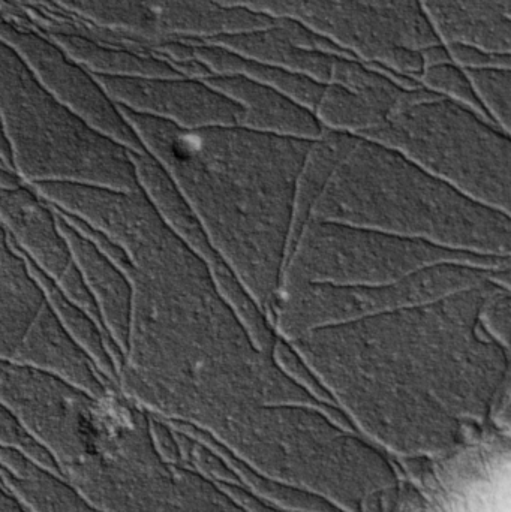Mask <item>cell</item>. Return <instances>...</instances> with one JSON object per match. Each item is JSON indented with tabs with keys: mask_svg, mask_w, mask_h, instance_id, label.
<instances>
[{
	"mask_svg": "<svg viewBox=\"0 0 511 512\" xmlns=\"http://www.w3.org/2000/svg\"><path fill=\"white\" fill-rule=\"evenodd\" d=\"M0 447L21 451V453L32 457L36 462L44 465L45 468L51 469V471L59 474L56 466H54L53 460L48 456L47 451L30 435L29 430L15 417L14 412L2 402H0ZM60 477H62V475H60Z\"/></svg>",
	"mask_w": 511,
	"mask_h": 512,
	"instance_id": "obj_22",
	"label": "cell"
},
{
	"mask_svg": "<svg viewBox=\"0 0 511 512\" xmlns=\"http://www.w3.org/2000/svg\"><path fill=\"white\" fill-rule=\"evenodd\" d=\"M54 209L116 243L132 285L117 388L170 424L213 433L230 418L276 403L339 414L285 372L228 298L213 271L141 189L32 186Z\"/></svg>",
	"mask_w": 511,
	"mask_h": 512,
	"instance_id": "obj_1",
	"label": "cell"
},
{
	"mask_svg": "<svg viewBox=\"0 0 511 512\" xmlns=\"http://www.w3.org/2000/svg\"><path fill=\"white\" fill-rule=\"evenodd\" d=\"M21 179L8 167V165L3 164L0 161V188H5V186H15L20 185Z\"/></svg>",
	"mask_w": 511,
	"mask_h": 512,
	"instance_id": "obj_24",
	"label": "cell"
},
{
	"mask_svg": "<svg viewBox=\"0 0 511 512\" xmlns=\"http://www.w3.org/2000/svg\"><path fill=\"white\" fill-rule=\"evenodd\" d=\"M207 240L272 325L312 141L242 125L183 129L125 110Z\"/></svg>",
	"mask_w": 511,
	"mask_h": 512,
	"instance_id": "obj_3",
	"label": "cell"
},
{
	"mask_svg": "<svg viewBox=\"0 0 511 512\" xmlns=\"http://www.w3.org/2000/svg\"><path fill=\"white\" fill-rule=\"evenodd\" d=\"M420 81L426 89L432 90L438 95L446 96V98L459 102V104L467 105L471 110L488 117V114L480 105L476 93H474L467 74L456 63L444 62L428 66V68L423 69Z\"/></svg>",
	"mask_w": 511,
	"mask_h": 512,
	"instance_id": "obj_21",
	"label": "cell"
},
{
	"mask_svg": "<svg viewBox=\"0 0 511 512\" xmlns=\"http://www.w3.org/2000/svg\"><path fill=\"white\" fill-rule=\"evenodd\" d=\"M308 221L335 222L431 243L477 258H510L509 213L479 203L398 150L324 129L297 189L291 237Z\"/></svg>",
	"mask_w": 511,
	"mask_h": 512,
	"instance_id": "obj_5",
	"label": "cell"
},
{
	"mask_svg": "<svg viewBox=\"0 0 511 512\" xmlns=\"http://www.w3.org/2000/svg\"><path fill=\"white\" fill-rule=\"evenodd\" d=\"M497 283L510 274L288 343L366 438L405 456L446 454L509 405L510 346L482 321Z\"/></svg>",
	"mask_w": 511,
	"mask_h": 512,
	"instance_id": "obj_2",
	"label": "cell"
},
{
	"mask_svg": "<svg viewBox=\"0 0 511 512\" xmlns=\"http://www.w3.org/2000/svg\"><path fill=\"white\" fill-rule=\"evenodd\" d=\"M462 69L489 119L510 134V66Z\"/></svg>",
	"mask_w": 511,
	"mask_h": 512,
	"instance_id": "obj_20",
	"label": "cell"
},
{
	"mask_svg": "<svg viewBox=\"0 0 511 512\" xmlns=\"http://www.w3.org/2000/svg\"><path fill=\"white\" fill-rule=\"evenodd\" d=\"M264 14L294 21L351 56L420 81L422 53L440 45L417 0H264Z\"/></svg>",
	"mask_w": 511,
	"mask_h": 512,
	"instance_id": "obj_9",
	"label": "cell"
},
{
	"mask_svg": "<svg viewBox=\"0 0 511 512\" xmlns=\"http://www.w3.org/2000/svg\"><path fill=\"white\" fill-rule=\"evenodd\" d=\"M206 81L242 107L240 125L246 128L305 140L324 132L314 111L267 84L236 74L212 75Z\"/></svg>",
	"mask_w": 511,
	"mask_h": 512,
	"instance_id": "obj_17",
	"label": "cell"
},
{
	"mask_svg": "<svg viewBox=\"0 0 511 512\" xmlns=\"http://www.w3.org/2000/svg\"><path fill=\"white\" fill-rule=\"evenodd\" d=\"M201 56L212 75L236 74L260 81V83L279 90L314 113L315 108L320 104L324 90H326L327 84L318 83L306 75L248 59V57L240 56L221 45L212 44L210 47L203 48Z\"/></svg>",
	"mask_w": 511,
	"mask_h": 512,
	"instance_id": "obj_19",
	"label": "cell"
},
{
	"mask_svg": "<svg viewBox=\"0 0 511 512\" xmlns=\"http://www.w3.org/2000/svg\"><path fill=\"white\" fill-rule=\"evenodd\" d=\"M441 262L510 268V258H477L380 231L308 221L291 237L281 289L297 285H384Z\"/></svg>",
	"mask_w": 511,
	"mask_h": 512,
	"instance_id": "obj_8",
	"label": "cell"
},
{
	"mask_svg": "<svg viewBox=\"0 0 511 512\" xmlns=\"http://www.w3.org/2000/svg\"><path fill=\"white\" fill-rule=\"evenodd\" d=\"M54 316L29 261L0 222V360L17 361L33 333Z\"/></svg>",
	"mask_w": 511,
	"mask_h": 512,
	"instance_id": "obj_14",
	"label": "cell"
},
{
	"mask_svg": "<svg viewBox=\"0 0 511 512\" xmlns=\"http://www.w3.org/2000/svg\"><path fill=\"white\" fill-rule=\"evenodd\" d=\"M131 113L173 123L183 129L240 125L243 110L237 102L204 81H165L114 90Z\"/></svg>",
	"mask_w": 511,
	"mask_h": 512,
	"instance_id": "obj_12",
	"label": "cell"
},
{
	"mask_svg": "<svg viewBox=\"0 0 511 512\" xmlns=\"http://www.w3.org/2000/svg\"><path fill=\"white\" fill-rule=\"evenodd\" d=\"M57 215L63 233L71 245L84 286L98 309L102 327L114 348L122 355L131 318V280L120 265L105 254L89 236L66 221L59 212Z\"/></svg>",
	"mask_w": 511,
	"mask_h": 512,
	"instance_id": "obj_15",
	"label": "cell"
},
{
	"mask_svg": "<svg viewBox=\"0 0 511 512\" xmlns=\"http://www.w3.org/2000/svg\"><path fill=\"white\" fill-rule=\"evenodd\" d=\"M0 486L29 512H96L57 472L0 447Z\"/></svg>",
	"mask_w": 511,
	"mask_h": 512,
	"instance_id": "obj_18",
	"label": "cell"
},
{
	"mask_svg": "<svg viewBox=\"0 0 511 512\" xmlns=\"http://www.w3.org/2000/svg\"><path fill=\"white\" fill-rule=\"evenodd\" d=\"M504 274H510V268L441 262L384 285L285 286L279 291L272 327L290 342L317 328L429 303Z\"/></svg>",
	"mask_w": 511,
	"mask_h": 512,
	"instance_id": "obj_10",
	"label": "cell"
},
{
	"mask_svg": "<svg viewBox=\"0 0 511 512\" xmlns=\"http://www.w3.org/2000/svg\"><path fill=\"white\" fill-rule=\"evenodd\" d=\"M446 47L510 56V0H417Z\"/></svg>",
	"mask_w": 511,
	"mask_h": 512,
	"instance_id": "obj_16",
	"label": "cell"
},
{
	"mask_svg": "<svg viewBox=\"0 0 511 512\" xmlns=\"http://www.w3.org/2000/svg\"><path fill=\"white\" fill-rule=\"evenodd\" d=\"M0 222L24 256L102 327L54 207L26 183L5 186L0 188Z\"/></svg>",
	"mask_w": 511,
	"mask_h": 512,
	"instance_id": "obj_11",
	"label": "cell"
},
{
	"mask_svg": "<svg viewBox=\"0 0 511 512\" xmlns=\"http://www.w3.org/2000/svg\"><path fill=\"white\" fill-rule=\"evenodd\" d=\"M219 483H221L222 486L227 489V492L249 512H297L287 510V508H282L279 507V505L273 504V502L266 501V499L261 498V496L252 492L248 487L243 486V484L225 483V481H219Z\"/></svg>",
	"mask_w": 511,
	"mask_h": 512,
	"instance_id": "obj_23",
	"label": "cell"
},
{
	"mask_svg": "<svg viewBox=\"0 0 511 512\" xmlns=\"http://www.w3.org/2000/svg\"><path fill=\"white\" fill-rule=\"evenodd\" d=\"M213 44L323 84L330 83L335 60L339 56H351L308 27L285 20L266 29L219 36L213 39Z\"/></svg>",
	"mask_w": 511,
	"mask_h": 512,
	"instance_id": "obj_13",
	"label": "cell"
},
{
	"mask_svg": "<svg viewBox=\"0 0 511 512\" xmlns=\"http://www.w3.org/2000/svg\"><path fill=\"white\" fill-rule=\"evenodd\" d=\"M0 402L96 512H249L219 481L168 459L152 414L17 361L0 360Z\"/></svg>",
	"mask_w": 511,
	"mask_h": 512,
	"instance_id": "obj_4",
	"label": "cell"
},
{
	"mask_svg": "<svg viewBox=\"0 0 511 512\" xmlns=\"http://www.w3.org/2000/svg\"><path fill=\"white\" fill-rule=\"evenodd\" d=\"M209 436L264 477L345 512H386L398 492V472L386 450L344 415L318 406H257Z\"/></svg>",
	"mask_w": 511,
	"mask_h": 512,
	"instance_id": "obj_6",
	"label": "cell"
},
{
	"mask_svg": "<svg viewBox=\"0 0 511 512\" xmlns=\"http://www.w3.org/2000/svg\"><path fill=\"white\" fill-rule=\"evenodd\" d=\"M371 140L398 150L458 191L510 215L509 132L425 86L405 90Z\"/></svg>",
	"mask_w": 511,
	"mask_h": 512,
	"instance_id": "obj_7",
	"label": "cell"
}]
</instances>
